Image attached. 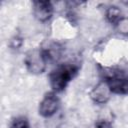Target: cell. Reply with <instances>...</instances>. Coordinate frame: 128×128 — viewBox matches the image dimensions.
<instances>
[{
  "instance_id": "obj_1",
  "label": "cell",
  "mask_w": 128,
  "mask_h": 128,
  "mask_svg": "<svg viewBox=\"0 0 128 128\" xmlns=\"http://www.w3.org/2000/svg\"><path fill=\"white\" fill-rule=\"evenodd\" d=\"M77 73V67L72 64H66L58 67L50 74V85L56 92L62 91L69 81Z\"/></svg>"
},
{
  "instance_id": "obj_2",
  "label": "cell",
  "mask_w": 128,
  "mask_h": 128,
  "mask_svg": "<svg viewBox=\"0 0 128 128\" xmlns=\"http://www.w3.org/2000/svg\"><path fill=\"white\" fill-rule=\"evenodd\" d=\"M24 62L29 72L33 74H41L46 68L47 59L42 49H33L26 54Z\"/></svg>"
},
{
  "instance_id": "obj_3",
  "label": "cell",
  "mask_w": 128,
  "mask_h": 128,
  "mask_svg": "<svg viewBox=\"0 0 128 128\" xmlns=\"http://www.w3.org/2000/svg\"><path fill=\"white\" fill-rule=\"evenodd\" d=\"M112 93L113 92L111 90V87H110L108 81L105 80V81L99 82L92 89V91L90 93V96H91V98L94 102L102 104V103H105L109 100Z\"/></svg>"
},
{
  "instance_id": "obj_4",
  "label": "cell",
  "mask_w": 128,
  "mask_h": 128,
  "mask_svg": "<svg viewBox=\"0 0 128 128\" xmlns=\"http://www.w3.org/2000/svg\"><path fill=\"white\" fill-rule=\"evenodd\" d=\"M59 108V100L54 93L47 94L39 105V113L44 117H50Z\"/></svg>"
},
{
  "instance_id": "obj_5",
  "label": "cell",
  "mask_w": 128,
  "mask_h": 128,
  "mask_svg": "<svg viewBox=\"0 0 128 128\" xmlns=\"http://www.w3.org/2000/svg\"><path fill=\"white\" fill-rule=\"evenodd\" d=\"M53 13V6L49 1H36L33 3V14L39 21H47Z\"/></svg>"
},
{
  "instance_id": "obj_6",
  "label": "cell",
  "mask_w": 128,
  "mask_h": 128,
  "mask_svg": "<svg viewBox=\"0 0 128 128\" xmlns=\"http://www.w3.org/2000/svg\"><path fill=\"white\" fill-rule=\"evenodd\" d=\"M42 50L46 56L47 61L48 60L56 61L61 57V48L58 44H55V43L49 44L45 49H42Z\"/></svg>"
},
{
  "instance_id": "obj_7",
  "label": "cell",
  "mask_w": 128,
  "mask_h": 128,
  "mask_svg": "<svg viewBox=\"0 0 128 128\" xmlns=\"http://www.w3.org/2000/svg\"><path fill=\"white\" fill-rule=\"evenodd\" d=\"M106 17L109 22L111 23H117L122 17H121V10L117 6H110L106 11Z\"/></svg>"
},
{
  "instance_id": "obj_8",
  "label": "cell",
  "mask_w": 128,
  "mask_h": 128,
  "mask_svg": "<svg viewBox=\"0 0 128 128\" xmlns=\"http://www.w3.org/2000/svg\"><path fill=\"white\" fill-rule=\"evenodd\" d=\"M10 128H30V126L25 117H17L12 121Z\"/></svg>"
},
{
  "instance_id": "obj_9",
  "label": "cell",
  "mask_w": 128,
  "mask_h": 128,
  "mask_svg": "<svg viewBox=\"0 0 128 128\" xmlns=\"http://www.w3.org/2000/svg\"><path fill=\"white\" fill-rule=\"evenodd\" d=\"M116 27L119 33L123 35H128V18L127 17H122L117 23Z\"/></svg>"
},
{
  "instance_id": "obj_10",
  "label": "cell",
  "mask_w": 128,
  "mask_h": 128,
  "mask_svg": "<svg viewBox=\"0 0 128 128\" xmlns=\"http://www.w3.org/2000/svg\"><path fill=\"white\" fill-rule=\"evenodd\" d=\"M21 45H22V38H20L19 36H14L10 40V46L13 49H18Z\"/></svg>"
},
{
  "instance_id": "obj_11",
  "label": "cell",
  "mask_w": 128,
  "mask_h": 128,
  "mask_svg": "<svg viewBox=\"0 0 128 128\" xmlns=\"http://www.w3.org/2000/svg\"><path fill=\"white\" fill-rule=\"evenodd\" d=\"M96 128H112V126L107 121H100V122L97 123Z\"/></svg>"
}]
</instances>
